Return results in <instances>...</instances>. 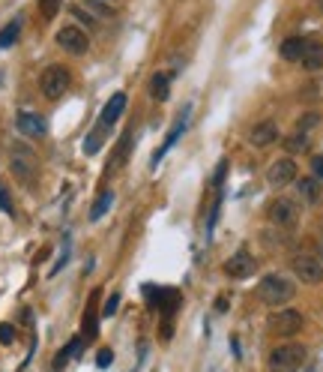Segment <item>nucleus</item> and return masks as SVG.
Returning <instances> with one entry per match:
<instances>
[{
	"mask_svg": "<svg viewBox=\"0 0 323 372\" xmlns=\"http://www.w3.org/2000/svg\"><path fill=\"white\" fill-rule=\"evenodd\" d=\"M314 177L323 183V156H314Z\"/></svg>",
	"mask_w": 323,
	"mask_h": 372,
	"instance_id": "obj_36",
	"label": "nucleus"
},
{
	"mask_svg": "<svg viewBox=\"0 0 323 372\" xmlns=\"http://www.w3.org/2000/svg\"><path fill=\"white\" fill-rule=\"evenodd\" d=\"M317 259H320V262H323V237H320V240H317Z\"/></svg>",
	"mask_w": 323,
	"mask_h": 372,
	"instance_id": "obj_37",
	"label": "nucleus"
},
{
	"mask_svg": "<svg viewBox=\"0 0 323 372\" xmlns=\"http://www.w3.org/2000/svg\"><path fill=\"white\" fill-rule=\"evenodd\" d=\"M150 96L159 99V103H165V99L171 96V76L168 73H156L150 78Z\"/></svg>",
	"mask_w": 323,
	"mask_h": 372,
	"instance_id": "obj_18",
	"label": "nucleus"
},
{
	"mask_svg": "<svg viewBox=\"0 0 323 372\" xmlns=\"http://www.w3.org/2000/svg\"><path fill=\"white\" fill-rule=\"evenodd\" d=\"M16 130H18L24 138H46L48 126H46V120H42L39 114H33V111H18Z\"/></svg>",
	"mask_w": 323,
	"mask_h": 372,
	"instance_id": "obj_13",
	"label": "nucleus"
},
{
	"mask_svg": "<svg viewBox=\"0 0 323 372\" xmlns=\"http://www.w3.org/2000/svg\"><path fill=\"white\" fill-rule=\"evenodd\" d=\"M270 331L275 334V336H297L300 331H302V324H305V319H302V312L300 309H290V306H282L278 312H272L270 316Z\"/></svg>",
	"mask_w": 323,
	"mask_h": 372,
	"instance_id": "obj_5",
	"label": "nucleus"
},
{
	"mask_svg": "<svg viewBox=\"0 0 323 372\" xmlns=\"http://www.w3.org/2000/svg\"><path fill=\"white\" fill-rule=\"evenodd\" d=\"M9 342H16V327L0 324V346H9Z\"/></svg>",
	"mask_w": 323,
	"mask_h": 372,
	"instance_id": "obj_31",
	"label": "nucleus"
},
{
	"mask_svg": "<svg viewBox=\"0 0 323 372\" xmlns=\"http://www.w3.org/2000/svg\"><path fill=\"white\" fill-rule=\"evenodd\" d=\"M117 309H120V294H111V297L105 300V306H102V316H105V319H111Z\"/></svg>",
	"mask_w": 323,
	"mask_h": 372,
	"instance_id": "obj_27",
	"label": "nucleus"
},
{
	"mask_svg": "<svg viewBox=\"0 0 323 372\" xmlns=\"http://www.w3.org/2000/svg\"><path fill=\"white\" fill-rule=\"evenodd\" d=\"M297 192L305 205H317L323 195V183L317 177H297Z\"/></svg>",
	"mask_w": 323,
	"mask_h": 372,
	"instance_id": "obj_16",
	"label": "nucleus"
},
{
	"mask_svg": "<svg viewBox=\"0 0 323 372\" xmlns=\"http://www.w3.org/2000/svg\"><path fill=\"white\" fill-rule=\"evenodd\" d=\"M290 274L305 285H320L323 282V262L314 255H293L290 259Z\"/></svg>",
	"mask_w": 323,
	"mask_h": 372,
	"instance_id": "obj_7",
	"label": "nucleus"
},
{
	"mask_svg": "<svg viewBox=\"0 0 323 372\" xmlns=\"http://www.w3.org/2000/svg\"><path fill=\"white\" fill-rule=\"evenodd\" d=\"M278 141V123L275 120H260L252 126V133H248V145L263 150V148H270Z\"/></svg>",
	"mask_w": 323,
	"mask_h": 372,
	"instance_id": "obj_12",
	"label": "nucleus"
},
{
	"mask_svg": "<svg viewBox=\"0 0 323 372\" xmlns=\"http://www.w3.org/2000/svg\"><path fill=\"white\" fill-rule=\"evenodd\" d=\"M320 12H323V0H320Z\"/></svg>",
	"mask_w": 323,
	"mask_h": 372,
	"instance_id": "obj_39",
	"label": "nucleus"
},
{
	"mask_svg": "<svg viewBox=\"0 0 323 372\" xmlns=\"http://www.w3.org/2000/svg\"><path fill=\"white\" fill-rule=\"evenodd\" d=\"M300 177V171H297V162L290 160V156H282V160H275L270 168H267V183L270 186H290V183H297Z\"/></svg>",
	"mask_w": 323,
	"mask_h": 372,
	"instance_id": "obj_9",
	"label": "nucleus"
},
{
	"mask_svg": "<svg viewBox=\"0 0 323 372\" xmlns=\"http://www.w3.org/2000/svg\"><path fill=\"white\" fill-rule=\"evenodd\" d=\"M69 84H72L69 69L57 66V63L46 66V69H42V76H39V91H42V96H46V99H51V103H54V99H60L69 91Z\"/></svg>",
	"mask_w": 323,
	"mask_h": 372,
	"instance_id": "obj_3",
	"label": "nucleus"
},
{
	"mask_svg": "<svg viewBox=\"0 0 323 372\" xmlns=\"http://www.w3.org/2000/svg\"><path fill=\"white\" fill-rule=\"evenodd\" d=\"M105 135H108V130H102V126L96 123V126H93V133L87 135V141H84V153H87V156L99 153V148H102V141H105Z\"/></svg>",
	"mask_w": 323,
	"mask_h": 372,
	"instance_id": "obj_23",
	"label": "nucleus"
},
{
	"mask_svg": "<svg viewBox=\"0 0 323 372\" xmlns=\"http://www.w3.org/2000/svg\"><path fill=\"white\" fill-rule=\"evenodd\" d=\"M312 148V133H293V135H287L285 138V150L287 153H302V150H308Z\"/></svg>",
	"mask_w": 323,
	"mask_h": 372,
	"instance_id": "obj_20",
	"label": "nucleus"
},
{
	"mask_svg": "<svg viewBox=\"0 0 323 372\" xmlns=\"http://www.w3.org/2000/svg\"><path fill=\"white\" fill-rule=\"evenodd\" d=\"M111 205H114V192H111V190H105V192H102V195L96 198V205L90 207V219H93V222H99V219H102V217H105V213L111 210Z\"/></svg>",
	"mask_w": 323,
	"mask_h": 372,
	"instance_id": "obj_21",
	"label": "nucleus"
},
{
	"mask_svg": "<svg viewBox=\"0 0 323 372\" xmlns=\"http://www.w3.org/2000/svg\"><path fill=\"white\" fill-rule=\"evenodd\" d=\"M317 120H320L317 114H305V118H300V120H297V130H300V133H308V130H312V126H317Z\"/></svg>",
	"mask_w": 323,
	"mask_h": 372,
	"instance_id": "obj_32",
	"label": "nucleus"
},
{
	"mask_svg": "<svg viewBox=\"0 0 323 372\" xmlns=\"http://www.w3.org/2000/svg\"><path fill=\"white\" fill-rule=\"evenodd\" d=\"M225 175H228V160H222V162L216 165V175H213V186H216V190H222Z\"/></svg>",
	"mask_w": 323,
	"mask_h": 372,
	"instance_id": "obj_29",
	"label": "nucleus"
},
{
	"mask_svg": "<svg viewBox=\"0 0 323 372\" xmlns=\"http://www.w3.org/2000/svg\"><path fill=\"white\" fill-rule=\"evenodd\" d=\"M218 210H222V195L216 198V205L210 210V219H207V237H213V228H216V219H218Z\"/></svg>",
	"mask_w": 323,
	"mask_h": 372,
	"instance_id": "obj_28",
	"label": "nucleus"
},
{
	"mask_svg": "<svg viewBox=\"0 0 323 372\" xmlns=\"http://www.w3.org/2000/svg\"><path fill=\"white\" fill-rule=\"evenodd\" d=\"M0 84H4V69H0Z\"/></svg>",
	"mask_w": 323,
	"mask_h": 372,
	"instance_id": "obj_38",
	"label": "nucleus"
},
{
	"mask_svg": "<svg viewBox=\"0 0 323 372\" xmlns=\"http://www.w3.org/2000/svg\"><path fill=\"white\" fill-rule=\"evenodd\" d=\"M308 73H317L323 69V42L320 39H305V51H302V61H300Z\"/></svg>",
	"mask_w": 323,
	"mask_h": 372,
	"instance_id": "obj_15",
	"label": "nucleus"
},
{
	"mask_svg": "<svg viewBox=\"0 0 323 372\" xmlns=\"http://www.w3.org/2000/svg\"><path fill=\"white\" fill-rule=\"evenodd\" d=\"M267 219L275 225V228H293L300 219V207L293 198H272V202L267 205Z\"/></svg>",
	"mask_w": 323,
	"mask_h": 372,
	"instance_id": "obj_6",
	"label": "nucleus"
},
{
	"mask_svg": "<svg viewBox=\"0 0 323 372\" xmlns=\"http://www.w3.org/2000/svg\"><path fill=\"white\" fill-rule=\"evenodd\" d=\"M18 33H21V19H12L4 31H0V48H9L18 42Z\"/></svg>",
	"mask_w": 323,
	"mask_h": 372,
	"instance_id": "obj_22",
	"label": "nucleus"
},
{
	"mask_svg": "<svg viewBox=\"0 0 323 372\" xmlns=\"http://www.w3.org/2000/svg\"><path fill=\"white\" fill-rule=\"evenodd\" d=\"M9 168H12V175H16L24 186H31L36 180V153L31 148H24V145H12L9 148Z\"/></svg>",
	"mask_w": 323,
	"mask_h": 372,
	"instance_id": "obj_4",
	"label": "nucleus"
},
{
	"mask_svg": "<svg viewBox=\"0 0 323 372\" xmlns=\"http://www.w3.org/2000/svg\"><path fill=\"white\" fill-rule=\"evenodd\" d=\"M78 351H81V339H78V336H75V339H69V342H66V348L54 357V372L60 369V366H66L69 357H72V354H78Z\"/></svg>",
	"mask_w": 323,
	"mask_h": 372,
	"instance_id": "obj_24",
	"label": "nucleus"
},
{
	"mask_svg": "<svg viewBox=\"0 0 323 372\" xmlns=\"http://www.w3.org/2000/svg\"><path fill=\"white\" fill-rule=\"evenodd\" d=\"M96 300H99V291H93V297H90V304H87V309H84V336L87 339H96Z\"/></svg>",
	"mask_w": 323,
	"mask_h": 372,
	"instance_id": "obj_19",
	"label": "nucleus"
},
{
	"mask_svg": "<svg viewBox=\"0 0 323 372\" xmlns=\"http://www.w3.org/2000/svg\"><path fill=\"white\" fill-rule=\"evenodd\" d=\"M297 297V285H293L290 277L282 274H267L258 282V300L263 306H272V309H282L287 306L290 300Z\"/></svg>",
	"mask_w": 323,
	"mask_h": 372,
	"instance_id": "obj_1",
	"label": "nucleus"
},
{
	"mask_svg": "<svg viewBox=\"0 0 323 372\" xmlns=\"http://www.w3.org/2000/svg\"><path fill=\"white\" fill-rule=\"evenodd\" d=\"M126 103H129V99H126L123 91H120V93H114V96L108 99V103H105V108H102V114H99V120H96V123L102 126V130H111V126L123 118Z\"/></svg>",
	"mask_w": 323,
	"mask_h": 372,
	"instance_id": "obj_14",
	"label": "nucleus"
},
{
	"mask_svg": "<svg viewBox=\"0 0 323 372\" xmlns=\"http://www.w3.org/2000/svg\"><path fill=\"white\" fill-rule=\"evenodd\" d=\"M60 4H63V0H36L42 21H51V19L57 16V12H60Z\"/></svg>",
	"mask_w": 323,
	"mask_h": 372,
	"instance_id": "obj_25",
	"label": "nucleus"
},
{
	"mask_svg": "<svg viewBox=\"0 0 323 372\" xmlns=\"http://www.w3.org/2000/svg\"><path fill=\"white\" fill-rule=\"evenodd\" d=\"M90 4L99 16H111V6H117V0H90Z\"/></svg>",
	"mask_w": 323,
	"mask_h": 372,
	"instance_id": "obj_33",
	"label": "nucleus"
},
{
	"mask_svg": "<svg viewBox=\"0 0 323 372\" xmlns=\"http://www.w3.org/2000/svg\"><path fill=\"white\" fill-rule=\"evenodd\" d=\"M308 357V348L300 342H285V346H275L267 357V369L270 372H300Z\"/></svg>",
	"mask_w": 323,
	"mask_h": 372,
	"instance_id": "obj_2",
	"label": "nucleus"
},
{
	"mask_svg": "<svg viewBox=\"0 0 323 372\" xmlns=\"http://www.w3.org/2000/svg\"><path fill=\"white\" fill-rule=\"evenodd\" d=\"M111 363H114V351H111V348H102V351L96 354V366L105 369V366H111Z\"/></svg>",
	"mask_w": 323,
	"mask_h": 372,
	"instance_id": "obj_34",
	"label": "nucleus"
},
{
	"mask_svg": "<svg viewBox=\"0 0 323 372\" xmlns=\"http://www.w3.org/2000/svg\"><path fill=\"white\" fill-rule=\"evenodd\" d=\"M255 267H258L255 255L245 252V249H240V252H233L231 259L225 262V274H228L231 279H248V277H255Z\"/></svg>",
	"mask_w": 323,
	"mask_h": 372,
	"instance_id": "obj_11",
	"label": "nucleus"
},
{
	"mask_svg": "<svg viewBox=\"0 0 323 372\" xmlns=\"http://www.w3.org/2000/svg\"><path fill=\"white\" fill-rule=\"evenodd\" d=\"M0 210H4V213H9V217H12V213H16V210H12V198H9V190H6L4 183H0Z\"/></svg>",
	"mask_w": 323,
	"mask_h": 372,
	"instance_id": "obj_30",
	"label": "nucleus"
},
{
	"mask_svg": "<svg viewBox=\"0 0 323 372\" xmlns=\"http://www.w3.org/2000/svg\"><path fill=\"white\" fill-rule=\"evenodd\" d=\"M72 16H75L78 21H84L87 27H93V19H90V16H87V12H84V9H78V6H72Z\"/></svg>",
	"mask_w": 323,
	"mask_h": 372,
	"instance_id": "obj_35",
	"label": "nucleus"
},
{
	"mask_svg": "<svg viewBox=\"0 0 323 372\" xmlns=\"http://www.w3.org/2000/svg\"><path fill=\"white\" fill-rule=\"evenodd\" d=\"M57 46H60L66 54H87V48H90V36H87L84 27L66 24L57 31Z\"/></svg>",
	"mask_w": 323,
	"mask_h": 372,
	"instance_id": "obj_8",
	"label": "nucleus"
},
{
	"mask_svg": "<svg viewBox=\"0 0 323 372\" xmlns=\"http://www.w3.org/2000/svg\"><path fill=\"white\" fill-rule=\"evenodd\" d=\"M129 145H132V135L126 133V135L120 138V145H117V150H114V162H111V171H114V168H120V165L126 162V153H129Z\"/></svg>",
	"mask_w": 323,
	"mask_h": 372,
	"instance_id": "obj_26",
	"label": "nucleus"
},
{
	"mask_svg": "<svg viewBox=\"0 0 323 372\" xmlns=\"http://www.w3.org/2000/svg\"><path fill=\"white\" fill-rule=\"evenodd\" d=\"M189 118H192V105H186V108H183V114H180L177 120H174V126H171V133H168V138L162 141V148H159V150L153 153V162H150L153 168H156V165H159L162 160H165V153H168V150H171L174 145H177V141H180V135H183V133L189 130Z\"/></svg>",
	"mask_w": 323,
	"mask_h": 372,
	"instance_id": "obj_10",
	"label": "nucleus"
},
{
	"mask_svg": "<svg viewBox=\"0 0 323 372\" xmlns=\"http://www.w3.org/2000/svg\"><path fill=\"white\" fill-rule=\"evenodd\" d=\"M282 57L285 61H290V63H300L302 61V51H305V36H287L285 42H282Z\"/></svg>",
	"mask_w": 323,
	"mask_h": 372,
	"instance_id": "obj_17",
	"label": "nucleus"
}]
</instances>
